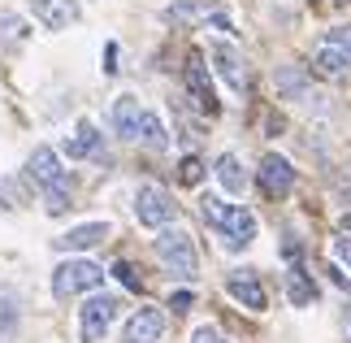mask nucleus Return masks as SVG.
<instances>
[{
  "label": "nucleus",
  "mask_w": 351,
  "mask_h": 343,
  "mask_svg": "<svg viewBox=\"0 0 351 343\" xmlns=\"http://www.w3.org/2000/svg\"><path fill=\"white\" fill-rule=\"evenodd\" d=\"M199 213H204V222L221 235V248L243 252L256 239V217L243 209V204H226L221 196H204L199 200Z\"/></svg>",
  "instance_id": "f257e3e1"
},
{
  "label": "nucleus",
  "mask_w": 351,
  "mask_h": 343,
  "mask_svg": "<svg viewBox=\"0 0 351 343\" xmlns=\"http://www.w3.org/2000/svg\"><path fill=\"white\" fill-rule=\"evenodd\" d=\"M104 283V269L87 256H74V261H61L52 269V296L57 300H70V296H83V291H96Z\"/></svg>",
  "instance_id": "f03ea898"
},
{
  "label": "nucleus",
  "mask_w": 351,
  "mask_h": 343,
  "mask_svg": "<svg viewBox=\"0 0 351 343\" xmlns=\"http://www.w3.org/2000/svg\"><path fill=\"white\" fill-rule=\"evenodd\" d=\"M156 261L173 274V278H195V269H199L191 235H186V230H169V226L156 235Z\"/></svg>",
  "instance_id": "7ed1b4c3"
},
{
  "label": "nucleus",
  "mask_w": 351,
  "mask_h": 343,
  "mask_svg": "<svg viewBox=\"0 0 351 343\" xmlns=\"http://www.w3.org/2000/svg\"><path fill=\"white\" fill-rule=\"evenodd\" d=\"M173 213H178V204H173V196L165 187H156V183H143L139 191H134V217H139L143 226H152V230H165L173 222Z\"/></svg>",
  "instance_id": "20e7f679"
},
{
  "label": "nucleus",
  "mask_w": 351,
  "mask_h": 343,
  "mask_svg": "<svg viewBox=\"0 0 351 343\" xmlns=\"http://www.w3.org/2000/svg\"><path fill=\"white\" fill-rule=\"evenodd\" d=\"M117 313H121V300L117 296H91L83 313H78V331H83L87 343H100L104 335H109V326L117 322Z\"/></svg>",
  "instance_id": "39448f33"
},
{
  "label": "nucleus",
  "mask_w": 351,
  "mask_h": 343,
  "mask_svg": "<svg viewBox=\"0 0 351 343\" xmlns=\"http://www.w3.org/2000/svg\"><path fill=\"white\" fill-rule=\"evenodd\" d=\"M182 83H186V96L199 113H217V91H213V78H208V65L199 52H191L182 65Z\"/></svg>",
  "instance_id": "423d86ee"
},
{
  "label": "nucleus",
  "mask_w": 351,
  "mask_h": 343,
  "mask_svg": "<svg viewBox=\"0 0 351 343\" xmlns=\"http://www.w3.org/2000/svg\"><path fill=\"white\" fill-rule=\"evenodd\" d=\"M26 170H31V178L44 187V196H48V191H70V178H65V170H61V157L52 153L48 144H39L35 153H31Z\"/></svg>",
  "instance_id": "0eeeda50"
},
{
  "label": "nucleus",
  "mask_w": 351,
  "mask_h": 343,
  "mask_svg": "<svg viewBox=\"0 0 351 343\" xmlns=\"http://www.w3.org/2000/svg\"><path fill=\"white\" fill-rule=\"evenodd\" d=\"M226 291H230L243 309H252V313L269 309L265 283H261V274H256V269H230V278H226Z\"/></svg>",
  "instance_id": "6e6552de"
},
{
  "label": "nucleus",
  "mask_w": 351,
  "mask_h": 343,
  "mask_svg": "<svg viewBox=\"0 0 351 343\" xmlns=\"http://www.w3.org/2000/svg\"><path fill=\"white\" fill-rule=\"evenodd\" d=\"M213 70H217V78H221V83L230 87L234 96L247 91V61H243L230 44H213Z\"/></svg>",
  "instance_id": "1a4fd4ad"
},
{
  "label": "nucleus",
  "mask_w": 351,
  "mask_h": 343,
  "mask_svg": "<svg viewBox=\"0 0 351 343\" xmlns=\"http://www.w3.org/2000/svg\"><path fill=\"white\" fill-rule=\"evenodd\" d=\"M291 187H295L291 161L278 157V153H269L261 161V191H265V196H274V200H282V196H291Z\"/></svg>",
  "instance_id": "9d476101"
},
{
  "label": "nucleus",
  "mask_w": 351,
  "mask_h": 343,
  "mask_svg": "<svg viewBox=\"0 0 351 343\" xmlns=\"http://www.w3.org/2000/svg\"><path fill=\"white\" fill-rule=\"evenodd\" d=\"M165 335V313L160 309H139L121 331V343H156Z\"/></svg>",
  "instance_id": "9b49d317"
},
{
  "label": "nucleus",
  "mask_w": 351,
  "mask_h": 343,
  "mask_svg": "<svg viewBox=\"0 0 351 343\" xmlns=\"http://www.w3.org/2000/svg\"><path fill=\"white\" fill-rule=\"evenodd\" d=\"M109 239V222H83V226H74V230H65L61 239H52L61 252H87V248H96V243Z\"/></svg>",
  "instance_id": "f8f14e48"
},
{
  "label": "nucleus",
  "mask_w": 351,
  "mask_h": 343,
  "mask_svg": "<svg viewBox=\"0 0 351 343\" xmlns=\"http://www.w3.org/2000/svg\"><path fill=\"white\" fill-rule=\"evenodd\" d=\"M109 122H113V131L121 140H139V122H143L139 100H134V96H117L113 109H109Z\"/></svg>",
  "instance_id": "ddd939ff"
},
{
  "label": "nucleus",
  "mask_w": 351,
  "mask_h": 343,
  "mask_svg": "<svg viewBox=\"0 0 351 343\" xmlns=\"http://www.w3.org/2000/svg\"><path fill=\"white\" fill-rule=\"evenodd\" d=\"M35 18L48 26V31H65L78 18V0H35Z\"/></svg>",
  "instance_id": "4468645a"
},
{
  "label": "nucleus",
  "mask_w": 351,
  "mask_h": 343,
  "mask_svg": "<svg viewBox=\"0 0 351 343\" xmlns=\"http://www.w3.org/2000/svg\"><path fill=\"white\" fill-rule=\"evenodd\" d=\"M65 157H74V161L100 157V131H96V122H78V131L65 140Z\"/></svg>",
  "instance_id": "2eb2a0df"
},
{
  "label": "nucleus",
  "mask_w": 351,
  "mask_h": 343,
  "mask_svg": "<svg viewBox=\"0 0 351 343\" xmlns=\"http://www.w3.org/2000/svg\"><path fill=\"white\" fill-rule=\"evenodd\" d=\"M217 183H221V191H230V196H243V191H247V170H243V161L234 153L217 157Z\"/></svg>",
  "instance_id": "dca6fc26"
},
{
  "label": "nucleus",
  "mask_w": 351,
  "mask_h": 343,
  "mask_svg": "<svg viewBox=\"0 0 351 343\" xmlns=\"http://www.w3.org/2000/svg\"><path fill=\"white\" fill-rule=\"evenodd\" d=\"M313 70H317L321 78H343V74L351 70V61H347L334 44H321V48H317V57H313Z\"/></svg>",
  "instance_id": "f3484780"
},
{
  "label": "nucleus",
  "mask_w": 351,
  "mask_h": 343,
  "mask_svg": "<svg viewBox=\"0 0 351 343\" xmlns=\"http://www.w3.org/2000/svg\"><path fill=\"white\" fill-rule=\"evenodd\" d=\"M287 296H291V305H295V309H308V305L317 300V287H313V278H308L300 265L287 274Z\"/></svg>",
  "instance_id": "a211bd4d"
},
{
  "label": "nucleus",
  "mask_w": 351,
  "mask_h": 343,
  "mask_svg": "<svg viewBox=\"0 0 351 343\" xmlns=\"http://www.w3.org/2000/svg\"><path fill=\"white\" fill-rule=\"evenodd\" d=\"M139 144H147V148H169V131H165V122H160L156 113H147L143 109V122H139Z\"/></svg>",
  "instance_id": "6ab92c4d"
},
{
  "label": "nucleus",
  "mask_w": 351,
  "mask_h": 343,
  "mask_svg": "<svg viewBox=\"0 0 351 343\" xmlns=\"http://www.w3.org/2000/svg\"><path fill=\"white\" fill-rule=\"evenodd\" d=\"M13 326H18V296L0 287V339H13Z\"/></svg>",
  "instance_id": "aec40b11"
},
{
  "label": "nucleus",
  "mask_w": 351,
  "mask_h": 343,
  "mask_svg": "<svg viewBox=\"0 0 351 343\" xmlns=\"http://www.w3.org/2000/svg\"><path fill=\"white\" fill-rule=\"evenodd\" d=\"M208 5H195V0H186V5H173L169 9V22H195V18H204L208 22Z\"/></svg>",
  "instance_id": "412c9836"
},
{
  "label": "nucleus",
  "mask_w": 351,
  "mask_h": 343,
  "mask_svg": "<svg viewBox=\"0 0 351 343\" xmlns=\"http://www.w3.org/2000/svg\"><path fill=\"white\" fill-rule=\"evenodd\" d=\"M178 178H182L186 187H195L199 178H204V161H199V157H182V166H178Z\"/></svg>",
  "instance_id": "4be33fe9"
},
{
  "label": "nucleus",
  "mask_w": 351,
  "mask_h": 343,
  "mask_svg": "<svg viewBox=\"0 0 351 343\" xmlns=\"http://www.w3.org/2000/svg\"><path fill=\"white\" fill-rule=\"evenodd\" d=\"M326 44H334V48H339L343 57L351 61V26H334V31L326 35Z\"/></svg>",
  "instance_id": "5701e85b"
},
{
  "label": "nucleus",
  "mask_w": 351,
  "mask_h": 343,
  "mask_svg": "<svg viewBox=\"0 0 351 343\" xmlns=\"http://www.w3.org/2000/svg\"><path fill=\"white\" fill-rule=\"evenodd\" d=\"M113 274H117V278L130 287V291H139V274H134V265H130V261H117V265H113Z\"/></svg>",
  "instance_id": "b1692460"
},
{
  "label": "nucleus",
  "mask_w": 351,
  "mask_h": 343,
  "mask_svg": "<svg viewBox=\"0 0 351 343\" xmlns=\"http://www.w3.org/2000/svg\"><path fill=\"white\" fill-rule=\"evenodd\" d=\"M191 343H226V335L217 331V326H195V331H191Z\"/></svg>",
  "instance_id": "393cba45"
},
{
  "label": "nucleus",
  "mask_w": 351,
  "mask_h": 343,
  "mask_svg": "<svg viewBox=\"0 0 351 343\" xmlns=\"http://www.w3.org/2000/svg\"><path fill=\"white\" fill-rule=\"evenodd\" d=\"M334 256H339L343 265L351 269V239H334Z\"/></svg>",
  "instance_id": "a878e982"
},
{
  "label": "nucleus",
  "mask_w": 351,
  "mask_h": 343,
  "mask_svg": "<svg viewBox=\"0 0 351 343\" xmlns=\"http://www.w3.org/2000/svg\"><path fill=\"white\" fill-rule=\"evenodd\" d=\"M169 309H178V313L191 309V291H173V296H169Z\"/></svg>",
  "instance_id": "bb28decb"
},
{
  "label": "nucleus",
  "mask_w": 351,
  "mask_h": 343,
  "mask_svg": "<svg viewBox=\"0 0 351 343\" xmlns=\"http://www.w3.org/2000/svg\"><path fill=\"white\" fill-rule=\"evenodd\" d=\"M347 335H351V309H347Z\"/></svg>",
  "instance_id": "cd10ccee"
}]
</instances>
